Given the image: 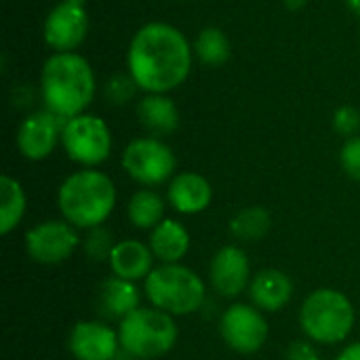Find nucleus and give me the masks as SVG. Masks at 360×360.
Returning a JSON list of instances; mask_svg holds the SVG:
<instances>
[{"label": "nucleus", "mask_w": 360, "mask_h": 360, "mask_svg": "<svg viewBox=\"0 0 360 360\" xmlns=\"http://www.w3.org/2000/svg\"><path fill=\"white\" fill-rule=\"evenodd\" d=\"M194 61V49L184 32L171 23L141 25L127 51V70L137 89L169 93L186 82Z\"/></svg>", "instance_id": "1"}, {"label": "nucleus", "mask_w": 360, "mask_h": 360, "mask_svg": "<svg viewBox=\"0 0 360 360\" xmlns=\"http://www.w3.org/2000/svg\"><path fill=\"white\" fill-rule=\"evenodd\" d=\"M95 72L91 63L76 51L53 53L40 72V93L44 110L63 122L84 114L95 97Z\"/></svg>", "instance_id": "2"}, {"label": "nucleus", "mask_w": 360, "mask_h": 360, "mask_svg": "<svg viewBox=\"0 0 360 360\" xmlns=\"http://www.w3.org/2000/svg\"><path fill=\"white\" fill-rule=\"evenodd\" d=\"M57 205L65 221L74 228L91 230L101 226L114 211L116 186L105 173L97 169H82L61 184Z\"/></svg>", "instance_id": "3"}, {"label": "nucleus", "mask_w": 360, "mask_h": 360, "mask_svg": "<svg viewBox=\"0 0 360 360\" xmlns=\"http://www.w3.org/2000/svg\"><path fill=\"white\" fill-rule=\"evenodd\" d=\"M143 289L152 306L171 316L192 314L205 302L202 278L181 264H162L154 268L148 274Z\"/></svg>", "instance_id": "4"}, {"label": "nucleus", "mask_w": 360, "mask_h": 360, "mask_svg": "<svg viewBox=\"0 0 360 360\" xmlns=\"http://www.w3.org/2000/svg\"><path fill=\"white\" fill-rule=\"evenodd\" d=\"M354 321L352 302L338 289H319L310 293L300 310V325L316 344L344 342L350 335Z\"/></svg>", "instance_id": "5"}, {"label": "nucleus", "mask_w": 360, "mask_h": 360, "mask_svg": "<svg viewBox=\"0 0 360 360\" xmlns=\"http://www.w3.org/2000/svg\"><path fill=\"white\" fill-rule=\"evenodd\" d=\"M120 346L135 359H156L167 354L177 342V325L171 314L152 308H137L120 321Z\"/></svg>", "instance_id": "6"}, {"label": "nucleus", "mask_w": 360, "mask_h": 360, "mask_svg": "<svg viewBox=\"0 0 360 360\" xmlns=\"http://www.w3.org/2000/svg\"><path fill=\"white\" fill-rule=\"evenodd\" d=\"M61 146L74 162L93 169L108 160L112 152V133L103 118L84 112L63 122Z\"/></svg>", "instance_id": "7"}, {"label": "nucleus", "mask_w": 360, "mask_h": 360, "mask_svg": "<svg viewBox=\"0 0 360 360\" xmlns=\"http://www.w3.org/2000/svg\"><path fill=\"white\" fill-rule=\"evenodd\" d=\"M173 150L158 137L133 139L122 152V167L141 186H160L175 171Z\"/></svg>", "instance_id": "8"}, {"label": "nucleus", "mask_w": 360, "mask_h": 360, "mask_svg": "<svg viewBox=\"0 0 360 360\" xmlns=\"http://www.w3.org/2000/svg\"><path fill=\"white\" fill-rule=\"evenodd\" d=\"M89 32L86 0H59L42 23V38L55 53L76 51Z\"/></svg>", "instance_id": "9"}, {"label": "nucleus", "mask_w": 360, "mask_h": 360, "mask_svg": "<svg viewBox=\"0 0 360 360\" xmlns=\"http://www.w3.org/2000/svg\"><path fill=\"white\" fill-rule=\"evenodd\" d=\"M78 245L80 236L70 221H42L25 234L27 255L42 266H57L65 262Z\"/></svg>", "instance_id": "10"}, {"label": "nucleus", "mask_w": 360, "mask_h": 360, "mask_svg": "<svg viewBox=\"0 0 360 360\" xmlns=\"http://www.w3.org/2000/svg\"><path fill=\"white\" fill-rule=\"evenodd\" d=\"M219 331L224 342L240 354H253L262 350L270 333L264 314L247 304L230 306L219 321Z\"/></svg>", "instance_id": "11"}, {"label": "nucleus", "mask_w": 360, "mask_h": 360, "mask_svg": "<svg viewBox=\"0 0 360 360\" xmlns=\"http://www.w3.org/2000/svg\"><path fill=\"white\" fill-rule=\"evenodd\" d=\"M63 120L49 110L25 116L17 129V148L27 160H44L61 141Z\"/></svg>", "instance_id": "12"}, {"label": "nucleus", "mask_w": 360, "mask_h": 360, "mask_svg": "<svg viewBox=\"0 0 360 360\" xmlns=\"http://www.w3.org/2000/svg\"><path fill=\"white\" fill-rule=\"evenodd\" d=\"M213 289L224 297H236L251 285V264L240 247H221L211 262Z\"/></svg>", "instance_id": "13"}, {"label": "nucleus", "mask_w": 360, "mask_h": 360, "mask_svg": "<svg viewBox=\"0 0 360 360\" xmlns=\"http://www.w3.org/2000/svg\"><path fill=\"white\" fill-rule=\"evenodd\" d=\"M68 346L76 360H114L120 338L114 329L97 321H80L74 325Z\"/></svg>", "instance_id": "14"}, {"label": "nucleus", "mask_w": 360, "mask_h": 360, "mask_svg": "<svg viewBox=\"0 0 360 360\" xmlns=\"http://www.w3.org/2000/svg\"><path fill=\"white\" fill-rule=\"evenodd\" d=\"M169 205L181 215H196L205 211L213 198L211 184L198 173H179L169 184Z\"/></svg>", "instance_id": "15"}, {"label": "nucleus", "mask_w": 360, "mask_h": 360, "mask_svg": "<svg viewBox=\"0 0 360 360\" xmlns=\"http://www.w3.org/2000/svg\"><path fill=\"white\" fill-rule=\"evenodd\" d=\"M293 295V283L283 270H262L251 278L249 285V297L255 308L266 312H278L283 310Z\"/></svg>", "instance_id": "16"}, {"label": "nucleus", "mask_w": 360, "mask_h": 360, "mask_svg": "<svg viewBox=\"0 0 360 360\" xmlns=\"http://www.w3.org/2000/svg\"><path fill=\"white\" fill-rule=\"evenodd\" d=\"M154 259L156 257H154L150 245L127 238L122 243H116L108 262H110L114 276L135 283V281L148 278V274L154 270Z\"/></svg>", "instance_id": "17"}, {"label": "nucleus", "mask_w": 360, "mask_h": 360, "mask_svg": "<svg viewBox=\"0 0 360 360\" xmlns=\"http://www.w3.org/2000/svg\"><path fill=\"white\" fill-rule=\"evenodd\" d=\"M137 116L150 137L171 135L179 127V110L167 93H146L137 103Z\"/></svg>", "instance_id": "18"}, {"label": "nucleus", "mask_w": 360, "mask_h": 360, "mask_svg": "<svg viewBox=\"0 0 360 360\" xmlns=\"http://www.w3.org/2000/svg\"><path fill=\"white\" fill-rule=\"evenodd\" d=\"M150 249L162 264H179L190 249V234L177 219H162L150 232Z\"/></svg>", "instance_id": "19"}, {"label": "nucleus", "mask_w": 360, "mask_h": 360, "mask_svg": "<svg viewBox=\"0 0 360 360\" xmlns=\"http://www.w3.org/2000/svg\"><path fill=\"white\" fill-rule=\"evenodd\" d=\"M99 308L108 319H127L139 308V291L133 281L110 276L99 289Z\"/></svg>", "instance_id": "20"}, {"label": "nucleus", "mask_w": 360, "mask_h": 360, "mask_svg": "<svg viewBox=\"0 0 360 360\" xmlns=\"http://www.w3.org/2000/svg\"><path fill=\"white\" fill-rule=\"evenodd\" d=\"M23 213H25V192L21 184L11 175H2L0 177V234L2 236L11 234L23 219Z\"/></svg>", "instance_id": "21"}, {"label": "nucleus", "mask_w": 360, "mask_h": 360, "mask_svg": "<svg viewBox=\"0 0 360 360\" xmlns=\"http://www.w3.org/2000/svg\"><path fill=\"white\" fill-rule=\"evenodd\" d=\"M129 221L139 230H154L165 217V200L152 190H139L131 196L127 207Z\"/></svg>", "instance_id": "22"}, {"label": "nucleus", "mask_w": 360, "mask_h": 360, "mask_svg": "<svg viewBox=\"0 0 360 360\" xmlns=\"http://www.w3.org/2000/svg\"><path fill=\"white\" fill-rule=\"evenodd\" d=\"M192 49H194V55L198 57V61H202L209 68L224 65L232 55V44H230L228 36L224 34V30L213 27V25L198 32Z\"/></svg>", "instance_id": "23"}, {"label": "nucleus", "mask_w": 360, "mask_h": 360, "mask_svg": "<svg viewBox=\"0 0 360 360\" xmlns=\"http://www.w3.org/2000/svg\"><path fill=\"white\" fill-rule=\"evenodd\" d=\"M272 228V217L264 207H247L230 221V234L240 243H257Z\"/></svg>", "instance_id": "24"}, {"label": "nucleus", "mask_w": 360, "mask_h": 360, "mask_svg": "<svg viewBox=\"0 0 360 360\" xmlns=\"http://www.w3.org/2000/svg\"><path fill=\"white\" fill-rule=\"evenodd\" d=\"M112 243H114V240H112L110 232L97 226V228H91V232H89V236H86L84 249H86V253H89L95 262H99V259H110L112 249L116 247V245H112Z\"/></svg>", "instance_id": "25"}, {"label": "nucleus", "mask_w": 360, "mask_h": 360, "mask_svg": "<svg viewBox=\"0 0 360 360\" xmlns=\"http://www.w3.org/2000/svg\"><path fill=\"white\" fill-rule=\"evenodd\" d=\"M340 160H342L344 171H346L352 179L360 181V135L348 137V141L342 146Z\"/></svg>", "instance_id": "26"}, {"label": "nucleus", "mask_w": 360, "mask_h": 360, "mask_svg": "<svg viewBox=\"0 0 360 360\" xmlns=\"http://www.w3.org/2000/svg\"><path fill=\"white\" fill-rule=\"evenodd\" d=\"M333 129L346 137H354L360 129V112L352 105H342L333 114Z\"/></svg>", "instance_id": "27"}, {"label": "nucleus", "mask_w": 360, "mask_h": 360, "mask_svg": "<svg viewBox=\"0 0 360 360\" xmlns=\"http://www.w3.org/2000/svg\"><path fill=\"white\" fill-rule=\"evenodd\" d=\"M137 84L133 82V78L127 74V76H114L110 78L108 82V97L116 103H124L133 97Z\"/></svg>", "instance_id": "28"}, {"label": "nucleus", "mask_w": 360, "mask_h": 360, "mask_svg": "<svg viewBox=\"0 0 360 360\" xmlns=\"http://www.w3.org/2000/svg\"><path fill=\"white\" fill-rule=\"evenodd\" d=\"M285 360H321L316 348L308 342H293L289 348H287V354Z\"/></svg>", "instance_id": "29"}, {"label": "nucleus", "mask_w": 360, "mask_h": 360, "mask_svg": "<svg viewBox=\"0 0 360 360\" xmlns=\"http://www.w3.org/2000/svg\"><path fill=\"white\" fill-rule=\"evenodd\" d=\"M335 360H360V342L350 344L348 348H344Z\"/></svg>", "instance_id": "30"}, {"label": "nucleus", "mask_w": 360, "mask_h": 360, "mask_svg": "<svg viewBox=\"0 0 360 360\" xmlns=\"http://www.w3.org/2000/svg\"><path fill=\"white\" fill-rule=\"evenodd\" d=\"M285 4H287L289 8L297 11V8H302V6L306 4V0H285Z\"/></svg>", "instance_id": "31"}, {"label": "nucleus", "mask_w": 360, "mask_h": 360, "mask_svg": "<svg viewBox=\"0 0 360 360\" xmlns=\"http://www.w3.org/2000/svg\"><path fill=\"white\" fill-rule=\"evenodd\" d=\"M346 4L350 6V11H354L360 17V0H346Z\"/></svg>", "instance_id": "32"}]
</instances>
